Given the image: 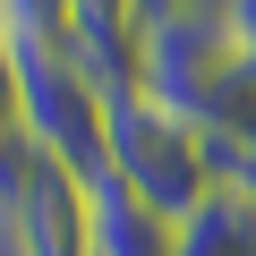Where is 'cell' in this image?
Instances as JSON below:
<instances>
[{
	"label": "cell",
	"instance_id": "6da1fadb",
	"mask_svg": "<svg viewBox=\"0 0 256 256\" xmlns=\"http://www.w3.org/2000/svg\"><path fill=\"white\" fill-rule=\"evenodd\" d=\"M102 154H111V180L137 196V205H154L171 230H180L214 188H230V162L214 154V137H205L196 120L146 102V94H111V111H102Z\"/></svg>",
	"mask_w": 256,
	"mask_h": 256
},
{
	"label": "cell",
	"instance_id": "7a4b0ae2",
	"mask_svg": "<svg viewBox=\"0 0 256 256\" xmlns=\"http://www.w3.org/2000/svg\"><path fill=\"white\" fill-rule=\"evenodd\" d=\"M18 43V128L43 162H60L68 180H111V154H102V111L111 94L68 60L60 34H9Z\"/></svg>",
	"mask_w": 256,
	"mask_h": 256
},
{
	"label": "cell",
	"instance_id": "3957f363",
	"mask_svg": "<svg viewBox=\"0 0 256 256\" xmlns=\"http://www.w3.org/2000/svg\"><path fill=\"white\" fill-rule=\"evenodd\" d=\"M239 52H248V43L230 34V9H222V0H171V9H154V26H146L137 94L162 102V111H180V120H196L205 94L222 86V68H230Z\"/></svg>",
	"mask_w": 256,
	"mask_h": 256
},
{
	"label": "cell",
	"instance_id": "277c9868",
	"mask_svg": "<svg viewBox=\"0 0 256 256\" xmlns=\"http://www.w3.org/2000/svg\"><path fill=\"white\" fill-rule=\"evenodd\" d=\"M18 222H26V256H94L86 180H68L60 162H34V180L18 188Z\"/></svg>",
	"mask_w": 256,
	"mask_h": 256
},
{
	"label": "cell",
	"instance_id": "5b68a950",
	"mask_svg": "<svg viewBox=\"0 0 256 256\" xmlns=\"http://www.w3.org/2000/svg\"><path fill=\"white\" fill-rule=\"evenodd\" d=\"M86 222H94V256H171V222L154 205H137L120 180L86 188Z\"/></svg>",
	"mask_w": 256,
	"mask_h": 256
},
{
	"label": "cell",
	"instance_id": "8992f818",
	"mask_svg": "<svg viewBox=\"0 0 256 256\" xmlns=\"http://www.w3.org/2000/svg\"><path fill=\"white\" fill-rule=\"evenodd\" d=\"M196 128L214 137V154H222V162H230V180H239V162L256 154V52H239V60L222 68V86L205 94Z\"/></svg>",
	"mask_w": 256,
	"mask_h": 256
},
{
	"label": "cell",
	"instance_id": "52a82bcc",
	"mask_svg": "<svg viewBox=\"0 0 256 256\" xmlns=\"http://www.w3.org/2000/svg\"><path fill=\"white\" fill-rule=\"evenodd\" d=\"M171 256H256V196L248 188H214L171 230Z\"/></svg>",
	"mask_w": 256,
	"mask_h": 256
},
{
	"label": "cell",
	"instance_id": "ba28073f",
	"mask_svg": "<svg viewBox=\"0 0 256 256\" xmlns=\"http://www.w3.org/2000/svg\"><path fill=\"white\" fill-rule=\"evenodd\" d=\"M60 18H68V0H0L9 34H60Z\"/></svg>",
	"mask_w": 256,
	"mask_h": 256
},
{
	"label": "cell",
	"instance_id": "9c48e42d",
	"mask_svg": "<svg viewBox=\"0 0 256 256\" xmlns=\"http://www.w3.org/2000/svg\"><path fill=\"white\" fill-rule=\"evenodd\" d=\"M0 256H26V222H18V196H0Z\"/></svg>",
	"mask_w": 256,
	"mask_h": 256
},
{
	"label": "cell",
	"instance_id": "30bf717a",
	"mask_svg": "<svg viewBox=\"0 0 256 256\" xmlns=\"http://www.w3.org/2000/svg\"><path fill=\"white\" fill-rule=\"evenodd\" d=\"M222 9H230V34L256 52V0H222Z\"/></svg>",
	"mask_w": 256,
	"mask_h": 256
},
{
	"label": "cell",
	"instance_id": "8fae6325",
	"mask_svg": "<svg viewBox=\"0 0 256 256\" xmlns=\"http://www.w3.org/2000/svg\"><path fill=\"white\" fill-rule=\"evenodd\" d=\"M230 188H248V196H256V154H248V162H239V180H230Z\"/></svg>",
	"mask_w": 256,
	"mask_h": 256
}]
</instances>
